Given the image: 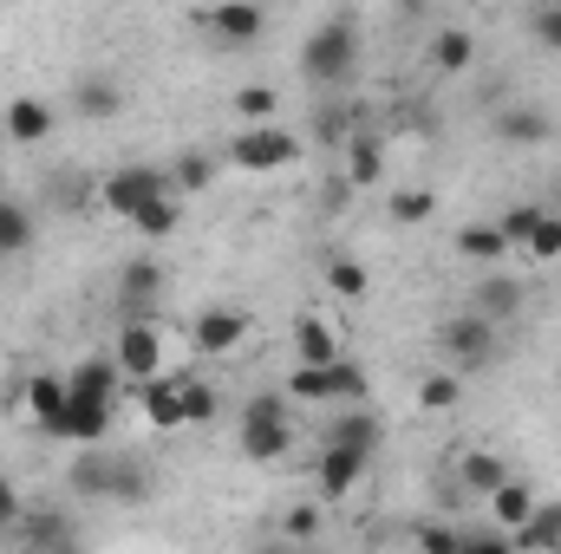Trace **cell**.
Wrapping results in <instances>:
<instances>
[{"instance_id":"7a4b0ae2","label":"cell","mask_w":561,"mask_h":554,"mask_svg":"<svg viewBox=\"0 0 561 554\" xmlns=\"http://www.w3.org/2000/svg\"><path fill=\"white\" fill-rule=\"evenodd\" d=\"M236 443L249 463H280L294 450V417H287V392H249L242 405V424H236Z\"/></svg>"},{"instance_id":"e575fe53","label":"cell","mask_w":561,"mask_h":554,"mask_svg":"<svg viewBox=\"0 0 561 554\" xmlns=\"http://www.w3.org/2000/svg\"><path fill=\"white\" fill-rule=\"evenodd\" d=\"M523 255H529V262H561V209H556V203H542V216H536V229H529Z\"/></svg>"},{"instance_id":"83f0119b","label":"cell","mask_w":561,"mask_h":554,"mask_svg":"<svg viewBox=\"0 0 561 554\" xmlns=\"http://www.w3.org/2000/svg\"><path fill=\"white\" fill-rule=\"evenodd\" d=\"M131 229H138L144 242H170L176 229H183V196L176 189H163V196H150L138 216H131Z\"/></svg>"},{"instance_id":"30bf717a","label":"cell","mask_w":561,"mask_h":554,"mask_svg":"<svg viewBox=\"0 0 561 554\" xmlns=\"http://www.w3.org/2000/svg\"><path fill=\"white\" fill-rule=\"evenodd\" d=\"M320 443H340V450H359V457H373V450H386V417L373 412L366 399H359V405H333L327 430H320Z\"/></svg>"},{"instance_id":"9c48e42d","label":"cell","mask_w":561,"mask_h":554,"mask_svg":"<svg viewBox=\"0 0 561 554\" xmlns=\"http://www.w3.org/2000/svg\"><path fill=\"white\" fill-rule=\"evenodd\" d=\"M112 470H118V450L72 443V463H66V496H72V503H112Z\"/></svg>"},{"instance_id":"8fae6325","label":"cell","mask_w":561,"mask_h":554,"mask_svg":"<svg viewBox=\"0 0 561 554\" xmlns=\"http://www.w3.org/2000/svg\"><path fill=\"white\" fill-rule=\"evenodd\" d=\"M112 417H118V405H99V399H72L66 392V405L46 424V437L53 443H105L112 437Z\"/></svg>"},{"instance_id":"f6af8a7d","label":"cell","mask_w":561,"mask_h":554,"mask_svg":"<svg viewBox=\"0 0 561 554\" xmlns=\"http://www.w3.org/2000/svg\"><path fill=\"white\" fill-rule=\"evenodd\" d=\"M20 509H26V503H20V489H13V483L0 476V535H7L13 522H20Z\"/></svg>"},{"instance_id":"d4e9b609","label":"cell","mask_w":561,"mask_h":554,"mask_svg":"<svg viewBox=\"0 0 561 554\" xmlns=\"http://www.w3.org/2000/svg\"><path fill=\"white\" fill-rule=\"evenodd\" d=\"M503 476H516V470L503 463V450H463V457H457V483L470 489V503H483Z\"/></svg>"},{"instance_id":"3957f363","label":"cell","mask_w":561,"mask_h":554,"mask_svg":"<svg viewBox=\"0 0 561 554\" xmlns=\"http://www.w3.org/2000/svg\"><path fill=\"white\" fill-rule=\"evenodd\" d=\"M437 353H444L450 372H490V366L503 359V326L463 307V313H450V320L437 326Z\"/></svg>"},{"instance_id":"f1b7e54d","label":"cell","mask_w":561,"mask_h":554,"mask_svg":"<svg viewBox=\"0 0 561 554\" xmlns=\"http://www.w3.org/2000/svg\"><path fill=\"white\" fill-rule=\"evenodd\" d=\"M53 125H59V118H53L46 99H13V105H7V138L13 143H46Z\"/></svg>"},{"instance_id":"4dcf8cb0","label":"cell","mask_w":561,"mask_h":554,"mask_svg":"<svg viewBox=\"0 0 561 554\" xmlns=\"http://www.w3.org/2000/svg\"><path fill=\"white\" fill-rule=\"evenodd\" d=\"M216 170H222V163H216L209 150H183V157L170 163V189H176V196H203V189L216 183Z\"/></svg>"},{"instance_id":"8992f818","label":"cell","mask_w":561,"mask_h":554,"mask_svg":"<svg viewBox=\"0 0 561 554\" xmlns=\"http://www.w3.org/2000/svg\"><path fill=\"white\" fill-rule=\"evenodd\" d=\"M112 359L125 366L131 385L157 379V372H163V326H157L150 313H125V320H118V339H112Z\"/></svg>"},{"instance_id":"ac0fdd59","label":"cell","mask_w":561,"mask_h":554,"mask_svg":"<svg viewBox=\"0 0 561 554\" xmlns=\"http://www.w3.org/2000/svg\"><path fill=\"white\" fill-rule=\"evenodd\" d=\"M157 300H163V262L131 255V262L118 268V307H125V313H150Z\"/></svg>"},{"instance_id":"5b68a950","label":"cell","mask_w":561,"mask_h":554,"mask_svg":"<svg viewBox=\"0 0 561 554\" xmlns=\"http://www.w3.org/2000/svg\"><path fill=\"white\" fill-rule=\"evenodd\" d=\"M280 392H287V399H307V405H359L373 385H366V372L340 353L333 366H294V372L280 379Z\"/></svg>"},{"instance_id":"4316f807","label":"cell","mask_w":561,"mask_h":554,"mask_svg":"<svg viewBox=\"0 0 561 554\" xmlns=\"http://www.w3.org/2000/svg\"><path fill=\"white\" fill-rule=\"evenodd\" d=\"M294 353H300V366H333L340 359V333L320 313H300L294 320Z\"/></svg>"},{"instance_id":"1f68e13d","label":"cell","mask_w":561,"mask_h":554,"mask_svg":"<svg viewBox=\"0 0 561 554\" xmlns=\"http://www.w3.org/2000/svg\"><path fill=\"white\" fill-rule=\"evenodd\" d=\"M33 249V209H20L13 196H0V262Z\"/></svg>"},{"instance_id":"f35d334b","label":"cell","mask_w":561,"mask_h":554,"mask_svg":"<svg viewBox=\"0 0 561 554\" xmlns=\"http://www.w3.org/2000/svg\"><path fill=\"white\" fill-rule=\"evenodd\" d=\"M183 412H190V424H209V417L222 412V392L203 385V379H183Z\"/></svg>"},{"instance_id":"6da1fadb","label":"cell","mask_w":561,"mask_h":554,"mask_svg":"<svg viewBox=\"0 0 561 554\" xmlns=\"http://www.w3.org/2000/svg\"><path fill=\"white\" fill-rule=\"evenodd\" d=\"M353 72H359V26L353 20H320L300 39V79L313 92H340Z\"/></svg>"},{"instance_id":"d6986e66","label":"cell","mask_w":561,"mask_h":554,"mask_svg":"<svg viewBox=\"0 0 561 554\" xmlns=\"http://www.w3.org/2000/svg\"><path fill=\"white\" fill-rule=\"evenodd\" d=\"M138 405H144V417H150V430H183L190 424V412H183V379H144L138 385Z\"/></svg>"},{"instance_id":"60d3db41","label":"cell","mask_w":561,"mask_h":554,"mask_svg":"<svg viewBox=\"0 0 561 554\" xmlns=\"http://www.w3.org/2000/svg\"><path fill=\"white\" fill-rule=\"evenodd\" d=\"M536 216H542V203H516L510 216H496V229L510 235V249H523V242H529V229H536Z\"/></svg>"},{"instance_id":"bcb514c9","label":"cell","mask_w":561,"mask_h":554,"mask_svg":"<svg viewBox=\"0 0 561 554\" xmlns=\"http://www.w3.org/2000/svg\"><path fill=\"white\" fill-rule=\"evenodd\" d=\"M313 529H320V516H313V509H294V516H287V535H313Z\"/></svg>"},{"instance_id":"2e32d148","label":"cell","mask_w":561,"mask_h":554,"mask_svg":"<svg viewBox=\"0 0 561 554\" xmlns=\"http://www.w3.org/2000/svg\"><path fill=\"white\" fill-rule=\"evenodd\" d=\"M66 392H72V399L118 405V399L131 392V379H125V366H118V359H79V366L66 372Z\"/></svg>"},{"instance_id":"74e56055","label":"cell","mask_w":561,"mask_h":554,"mask_svg":"<svg viewBox=\"0 0 561 554\" xmlns=\"http://www.w3.org/2000/svg\"><path fill=\"white\" fill-rule=\"evenodd\" d=\"M457 399H463V372H431V379L419 385V405H424V412H450Z\"/></svg>"},{"instance_id":"d590c367","label":"cell","mask_w":561,"mask_h":554,"mask_svg":"<svg viewBox=\"0 0 561 554\" xmlns=\"http://www.w3.org/2000/svg\"><path fill=\"white\" fill-rule=\"evenodd\" d=\"M327 287L340 293V300H366V287H373V275L353 262V255H327Z\"/></svg>"},{"instance_id":"ab89813d","label":"cell","mask_w":561,"mask_h":554,"mask_svg":"<svg viewBox=\"0 0 561 554\" xmlns=\"http://www.w3.org/2000/svg\"><path fill=\"white\" fill-rule=\"evenodd\" d=\"M53 203H59V209L99 203V183H92V176H72V170H59V176H53Z\"/></svg>"},{"instance_id":"44dd1931","label":"cell","mask_w":561,"mask_h":554,"mask_svg":"<svg viewBox=\"0 0 561 554\" xmlns=\"http://www.w3.org/2000/svg\"><path fill=\"white\" fill-rule=\"evenodd\" d=\"M13 542H33V549H66V542H79V522L72 516H53V509H20V522L7 529Z\"/></svg>"},{"instance_id":"836d02e7","label":"cell","mask_w":561,"mask_h":554,"mask_svg":"<svg viewBox=\"0 0 561 554\" xmlns=\"http://www.w3.org/2000/svg\"><path fill=\"white\" fill-rule=\"evenodd\" d=\"M112 503H150V470L138 463V450H118V470H112Z\"/></svg>"},{"instance_id":"4fadbf2b","label":"cell","mask_w":561,"mask_h":554,"mask_svg":"<svg viewBox=\"0 0 561 554\" xmlns=\"http://www.w3.org/2000/svg\"><path fill=\"white\" fill-rule=\"evenodd\" d=\"M490 138L503 143V150H536V143L556 138V118H549L542 105H496Z\"/></svg>"},{"instance_id":"603a6c76","label":"cell","mask_w":561,"mask_h":554,"mask_svg":"<svg viewBox=\"0 0 561 554\" xmlns=\"http://www.w3.org/2000/svg\"><path fill=\"white\" fill-rule=\"evenodd\" d=\"M536 503H542V496H536L523 476H503V483L483 496V509H490V522H496V529H523V522L536 516Z\"/></svg>"},{"instance_id":"52a82bcc","label":"cell","mask_w":561,"mask_h":554,"mask_svg":"<svg viewBox=\"0 0 561 554\" xmlns=\"http://www.w3.org/2000/svg\"><path fill=\"white\" fill-rule=\"evenodd\" d=\"M163 189H170V170H157V163H118L112 176H99V203L112 216H125V222L138 216L150 196H163Z\"/></svg>"},{"instance_id":"cb8c5ba5","label":"cell","mask_w":561,"mask_h":554,"mask_svg":"<svg viewBox=\"0 0 561 554\" xmlns=\"http://www.w3.org/2000/svg\"><path fill=\"white\" fill-rule=\"evenodd\" d=\"M59 405H66V372H33V379L20 385V412L33 417L39 437H46V424L59 417Z\"/></svg>"},{"instance_id":"f546056e","label":"cell","mask_w":561,"mask_h":554,"mask_svg":"<svg viewBox=\"0 0 561 554\" xmlns=\"http://www.w3.org/2000/svg\"><path fill=\"white\" fill-rule=\"evenodd\" d=\"M510 549H561V503H536V516L523 529H510Z\"/></svg>"},{"instance_id":"b9f144b4","label":"cell","mask_w":561,"mask_h":554,"mask_svg":"<svg viewBox=\"0 0 561 554\" xmlns=\"http://www.w3.org/2000/svg\"><path fill=\"white\" fill-rule=\"evenodd\" d=\"M313 138L320 143H346L353 138V118H346L340 105H320V112H313Z\"/></svg>"},{"instance_id":"5bb4252c","label":"cell","mask_w":561,"mask_h":554,"mask_svg":"<svg viewBox=\"0 0 561 554\" xmlns=\"http://www.w3.org/2000/svg\"><path fill=\"white\" fill-rule=\"evenodd\" d=\"M523 300H529V287H523L516 275H503V268H490V275L463 293V307H470V313H483V320H496V326H503V320H516V313H523Z\"/></svg>"},{"instance_id":"7402d4cb","label":"cell","mask_w":561,"mask_h":554,"mask_svg":"<svg viewBox=\"0 0 561 554\" xmlns=\"http://www.w3.org/2000/svg\"><path fill=\"white\" fill-rule=\"evenodd\" d=\"M346 183L353 189H379L386 183V138L379 131H359L353 125V138H346Z\"/></svg>"},{"instance_id":"ba28073f","label":"cell","mask_w":561,"mask_h":554,"mask_svg":"<svg viewBox=\"0 0 561 554\" xmlns=\"http://www.w3.org/2000/svg\"><path fill=\"white\" fill-rule=\"evenodd\" d=\"M66 105H72V118H85V125H112V118H125L131 92H125V79H112V72H85V79H72Z\"/></svg>"},{"instance_id":"ffe728a7","label":"cell","mask_w":561,"mask_h":554,"mask_svg":"<svg viewBox=\"0 0 561 554\" xmlns=\"http://www.w3.org/2000/svg\"><path fill=\"white\" fill-rule=\"evenodd\" d=\"M477 66V33L470 26H437L431 33V72L437 79H463Z\"/></svg>"},{"instance_id":"e0dca14e","label":"cell","mask_w":561,"mask_h":554,"mask_svg":"<svg viewBox=\"0 0 561 554\" xmlns=\"http://www.w3.org/2000/svg\"><path fill=\"white\" fill-rule=\"evenodd\" d=\"M209 33H216V46H255L262 33H268V13L255 7V0H222L216 13H209Z\"/></svg>"},{"instance_id":"7bdbcfd3","label":"cell","mask_w":561,"mask_h":554,"mask_svg":"<svg viewBox=\"0 0 561 554\" xmlns=\"http://www.w3.org/2000/svg\"><path fill=\"white\" fill-rule=\"evenodd\" d=\"M419 549H431V554H457V549H463V529H444V522H424V529H419Z\"/></svg>"},{"instance_id":"8d00e7d4","label":"cell","mask_w":561,"mask_h":554,"mask_svg":"<svg viewBox=\"0 0 561 554\" xmlns=\"http://www.w3.org/2000/svg\"><path fill=\"white\" fill-rule=\"evenodd\" d=\"M229 105H236V118H249V125H262V118H280V92H275V85H242Z\"/></svg>"},{"instance_id":"d6a6232c","label":"cell","mask_w":561,"mask_h":554,"mask_svg":"<svg viewBox=\"0 0 561 554\" xmlns=\"http://www.w3.org/2000/svg\"><path fill=\"white\" fill-rule=\"evenodd\" d=\"M386 216L399 229H419V222L437 216V189H386Z\"/></svg>"},{"instance_id":"9a60e30c","label":"cell","mask_w":561,"mask_h":554,"mask_svg":"<svg viewBox=\"0 0 561 554\" xmlns=\"http://www.w3.org/2000/svg\"><path fill=\"white\" fill-rule=\"evenodd\" d=\"M366 463H373V457H359V450H340V443H320V463H313V483H320V503H346V496L359 489V476H366Z\"/></svg>"},{"instance_id":"277c9868","label":"cell","mask_w":561,"mask_h":554,"mask_svg":"<svg viewBox=\"0 0 561 554\" xmlns=\"http://www.w3.org/2000/svg\"><path fill=\"white\" fill-rule=\"evenodd\" d=\"M300 157V138L280 125V118H262V125H242L236 138L222 143V163L229 170H249V176H275Z\"/></svg>"},{"instance_id":"7dc6e473","label":"cell","mask_w":561,"mask_h":554,"mask_svg":"<svg viewBox=\"0 0 561 554\" xmlns=\"http://www.w3.org/2000/svg\"><path fill=\"white\" fill-rule=\"evenodd\" d=\"M556 209H561V183H556Z\"/></svg>"},{"instance_id":"484cf974","label":"cell","mask_w":561,"mask_h":554,"mask_svg":"<svg viewBox=\"0 0 561 554\" xmlns=\"http://www.w3.org/2000/svg\"><path fill=\"white\" fill-rule=\"evenodd\" d=\"M457 255H463V262H477V268H503L510 235H503L496 222H463V229H457Z\"/></svg>"},{"instance_id":"7c38bea8","label":"cell","mask_w":561,"mask_h":554,"mask_svg":"<svg viewBox=\"0 0 561 554\" xmlns=\"http://www.w3.org/2000/svg\"><path fill=\"white\" fill-rule=\"evenodd\" d=\"M242 339H249V320H242L236 307H203V313L190 320V346H196L203 359H229Z\"/></svg>"},{"instance_id":"ee69618b","label":"cell","mask_w":561,"mask_h":554,"mask_svg":"<svg viewBox=\"0 0 561 554\" xmlns=\"http://www.w3.org/2000/svg\"><path fill=\"white\" fill-rule=\"evenodd\" d=\"M536 39H542L549 53H561V0H549V7H536Z\"/></svg>"}]
</instances>
